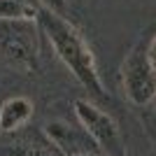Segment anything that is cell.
I'll use <instances>...</instances> for the list:
<instances>
[{"label": "cell", "instance_id": "obj_1", "mask_svg": "<svg viewBox=\"0 0 156 156\" xmlns=\"http://www.w3.org/2000/svg\"><path fill=\"white\" fill-rule=\"evenodd\" d=\"M37 19H40V28L47 35L51 49L56 51L61 63L72 72V77L77 79L91 96L103 98L105 91H103L100 75H98L96 58H93L91 47L86 44V40L82 37V33L72 26L65 16L51 14L47 9H42L37 14Z\"/></svg>", "mask_w": 156, "mask_h": 156}, {"label": "cell", "instance_id": "obj_2", "mask_svg": "<svg viewBox=\"0 0 156 156\" xmlns=\"http://www.w3.org/2000/svg\"><path fill=\"white\" fill-rule=\"evenodd\" d=\"M75 114L77 121L89 130V135L96 140V144L100 147L105 156H126V144L121 137L117 121L107 114L105 110H100L98 105H93L86 98H77L75 100Z\"/></svg>", "mask_w": 156, "mask_h": 156}, {"label": "cell", "instance_id": "obj_3", "mask_svg": "<svg viewBox=\"0 0 156 156\" xmlns=\"http://www.w3.org/2000/svg\"><path fill=\"white\" fill-rule=\"evenodd\" d=\"M121 84L128 100L137 107H147L156 98V72L147 58V44H137L121 65Z\"/></svg>", "mask_w": 156, "mask_h": 156}, {"label": "cell", "instance_id": "obj_4", "mask_svg": "<svg viewBox=\"0 0 156 156\" xmlns=\"http://www.w3.org/2000/svg\"><path fill=\"white\" fill-rule=\"evenodd\" d=\"M0 54L19 65H33L37 54V40L33 21H0Z\"/></svg>", "mask_w": 156, "mask_h": 156}, {"label": "cell", "instance_id": "obj_5", "mask_svg": "<svg viewBox=\"0 0 156 156\" xmlns=\"http://www.w3.org/2000/svg\"><path fill=\"white\" fill-rule=\"evenodd\" d=\"M44 135L51 140L63 156H82V154H103L89 130L84 126H72L68 121H49L44 126Z\"/></svg>", "mask_w": 156, "mask_h": 156}, {"label": "cell", "instance_id": "obj_6", "mask_svg": "<svg viewBox=\"0 0 156 156\" xmlns=\"http://www.w3.org/2000/svg\"><path fill=\"white\" fill-rule=\"evenodd\" d=\"M33 117V103L23 96L7 98L0 105V133H16L19 128L30 121Z\"/></svg>", "mask_w": 156, "mask_h": 156}, {"label": "cell", "instance_id": "obj_7", "mask_svg": "<svg viewBox=\"0 0 156 156\" xmlns=\"http://www.w3.org/2000/svg\"><path fill=\"white\" fill-rule=\"evenodd\" d=\"M12 156H63L58 151V147L44 135V140L40 137H23L16 140L14 144H7Z\"/></svg>", "mask_w": 156, "mask_h": 156}, {"label": "cell", "instance_id": "obj_8", "mask_svg": "<svg viewBox=\"0 0 156 156\" xmlns=\"http://www.w3.org/2000/svg\"><path fill=\"white\" fill-rule=\"evenodd\" d=\"M37 14V9L23 0H0V21H35Z\"/></svg>", "mask_w": 156, "mask_h": 156}, {"label": "cell", "instance_id": "obj_9", "mask_svg": "<svg viewBox=\"0 0 156 156\" xmlns=\"http://www.w3.org/2000/svg\"><path fill=\"white\" fill-rule=\"evenodd\" d=\"M37 2L42 5V9L68 19V0H37Z\"/></svg>", "mask_w": 156, "mask_h": 156}, {"label": "cell", "instance_id": "obj_10", "mask_svg": "<svg viewBox=\"0 0 156 156\" xmlns=\"http://www.w3.org/2000/svg\"><path fill=\"white\" fill-rule=\"evenodd\" d=\"M147 58H149V65L154 68V72H156V35L147 42Z\"/></svg>", "mask_w": 156, "mask_h": 156}, {"label": "cell", "instance_id": "obj_11", "mask_svg": "<svg viewBox=\"0 0 156 156\" xmlns=\"http://www.w3.org/2000/svg\"><path fill=\"white\" fill-rule=\"evenodd\" d=\"M82 156H105V154H82Z\"/></svg>", "mask_w": 156, "mask_h": 156}]
</instances>
